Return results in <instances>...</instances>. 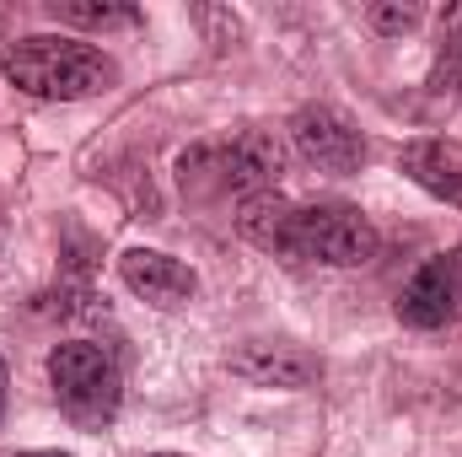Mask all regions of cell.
Listing matches in <instances>:
<instances>
[{
    "label": "cell",
    "mask_w": 462,
    "mask_h": 457,
    "mask_svg": "<svg viewBox=\"0 0 462 457\" xmlns=\"http://www.w3.org/2000/svg\"><path fill=\"white\" fill-rule=\"evenodd\" d=\"M5 81L27 98H43V103H76V98H97L108 81H114V60L97 49V43H81V38H65V33H32V38H16L0 60Z\"/></svg>",
    "instance_id": "obj_1"
},
{
    "label": "cell",
    "mask_w": 462,
    "mask_h": 457,
    "mask_svg": "<svg viewBox=\"0 0 462 457\" xmlns=\"http://www.w3.org/2000/svg\"><path fill=\"white\" fill-rule=\"evenodd\" d=\"M49 382L60 409L76 425H103L118 415L124 398V377H118V355L97 340H70L49 350Z\"/></svg>",
    "instance_id": "obj_2"
},
{
    "label": "cell",
    "mask_w": 462,
    "mask_h": 457,
    "mask_svg": "<svg viewBox=\"0 0 462 457\" xmlns=\"http://www.w3.org/2000/svg\"><path fill=\"white\" fill-rule=\"evenodd\" d=\"M205 173L216 178V189H236L242 200L247 194H263L285 173V145L274 135H263V129H242L226 145H194V151H183V162H178L183 189L199 183Z\"/></svg>",
    "instance_id": "obj_3"
},
{
    "label": "cell",
    "mask_w": 462,
    "mask_h": 457,
    "mask_svg": "<svg viewBox=\"0 0 462 457\" xmlns=\"http://www.w3.org/2000/svg\"><path fill=\"white\" fill-rule=\"evenodd\" d=\"M285 258H312L328 269H355L376 258V227L355 205H307L291 216Z\"/></svg>",
    "instance_id": "obj_4"
},
{
    "label": "cell",
    "mask_w": 462,
    "mask_h": 457,
    "mask_svg": "<svg viewBox=\"0 0 462 457\" xmlns=\"http://www.w3.org/2000/svg\"><path fill=\"white\" fill-rule=\"evenodd\" d=\"M398 318L409 329H447L462 318V247L414 269V280L398 291Z\"/></svg>",
    "instance_id": "obj_5"
},
{
    "label": "cell",
    "mask_w": 462,
    "mask_h": 457,
    "mask_svg": "<svg viewBox=\"0 0 462 457\" xmlns=\"http://www.w3.org/2000/svg\"><path fill=\"white\" fill-rule=\"evenodd\" d=\"M291 140L323 173H360L365 167V135L328 103H312L291 118Z\"/></svg>",
    "instance_id": "obj_6"
},
{
    "label": "cell",
    "mask_w": 462,
    "mask_h": 457,
    "mask_svg": "<svg viewBox=\"0 0 462 457\" xmlns=\"http://www.w3.org/2000/svg\"><path fill=\"white\" fill-rule=\"evenodd\" d=\"M231 371L253 387H312L323 360L285 340H247L242 350H231Z\"/></svg>",
    "instance_id": "obj_7"
},
{
    "label": "cell",
    "mask_w": 462,
    "mask_h": 457,
    "mask_svg": "<svg viewBox=\"0 0 462 457\" xmlns=\"http://www.w3.org/2000/svg\"><path fill=\"white\" fill-rule=\"evenodd\" d=\"M118 280H124V291H134L151 307H183L199 291L194 269L172 253H156V247H129L118 258Z\"/></svg>",
    "instance_id": "obj_8"
},
{
    "label": "cell",
    "mask_w": 462,
    "mask_h": 457,
    "mask_svg": "<svg viewBox=\"0 0 462 457\" xmlns=\"http://www.w3.org/2000/svg\"><path fill=\"white\" fill-rule=\"evenodd\" d=\"M291 216H296V205H291V200H280L274 189H263V194H247V200L236 205V231H242L247 242L269 247V253H285Z\"/></svg>",
    "instance_id": "obj_9"
},
{
    "label": "cell",
    "mask_w": 462,
    "mask_h": 457,
    "mask_svg": "<svg viewBox=\"0 0 462 457\" xmlns=\"http://www.w3.org/2000/svg\"><path fill=\"white\" fill-rule=\"evenodd\" d=\"M403 173H409L420 189H430L436 200H447V205L462 210V167H452V156H447L441 145H430V140L409 145V151H403Z\"/></svg>",
    "instance_id": "obj_10"
},
{
    "label": "cell",
    "mask_w": 462,
    "mask_h": 457,
    "mask_svg": "<svg viewBox=\"0 0 462 457\" xmlns=\"http://www.w3.org/2000/svg\"><path fill=\"white\" fill-rule=\"evenodd\" d=\"M54 16L60 22H70V27H97V33H108V27H134L140 22V11L134 5H97V0H54Z\"/></svg>",
    "instance_id": "obj_11"
},
{
    "label": "cell",
    "mask_w": 462,
    "mask_h": 457,
    "mask_svg": "<svg viewBox=\"0 0 462 457\" xmlns=\"http://www.w3.org/2000/svg\"><path fill=\"white\" fill-rule=\"evenodd\" d=\"M420 5H403V0H382V5H371L365 11V22L376 27V33H387V38H403V33H414L420 27Z\"/></svg>",
    "instance_id": "obj_12"
},
{
    "label": "cell",
    "mask_w": 462,
    "mask_h": 457,
    "mask_svg": "<svg viewBox=\"0 0 462 457\" xmlns=\"http://www.w3.org/2000/svg\"><path fill=\"white\" fill-rule=\"evenodd\" d=\"M441 65H462V5L441 11Z\"/></svg>",
    "instance_id": "obj_13"
},
{
    "label": "cell",
    "mask_w": 462,
    "mask_h": 457,
    "mask_svg": "<svg viewBox=\"0 0 462 457\" xmlns=\"http://www.w3.org/2000/svg\"><path fill=\"white\" fill-rule=\"evenodd\" d=\"M0 409H5V360H0Z\"/></svg>",
    "instance_id": "obj_14"
},
{
    "label": "cell",
    "mask_w": 462,
    "mask_h": 457,
    "mask_svg": "<svg viewBox=\"0 0 462 457\" xmlns=\"http://www.w3.org/2000/svg\"><path fill=\"white\" fill-rule=\"evenodd\" d=\"M16 457H70V452H16Z\"/></svg>",
    "instance_id": "obj_15"
},
{
    "label": "cell",
    "mask_w": 462,
    "mask_h": 457,
    "mask_svg": "<svg viewBox=\"0 0 462 457\" xmlns=\"http://www.w3.org/2000/svg\"><path fill=\"white\" fill-rule=\"evenodd\" d=\"M145 457H189V452H145Z\"/></svg>",
    "instance_id": "obj_16"
}]
</instances>
